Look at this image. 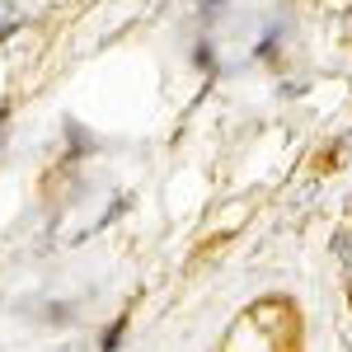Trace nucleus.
Returning <instances> with one entry per match:
<instances>
[]
</instances>
